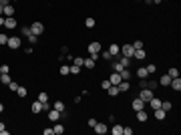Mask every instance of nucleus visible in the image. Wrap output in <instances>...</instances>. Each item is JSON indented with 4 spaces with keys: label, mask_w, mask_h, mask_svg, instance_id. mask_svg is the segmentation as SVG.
Listing matches in <instances>:
<instances>
[{
    "label": "nucleus",
    "mask_w": 181,
    "mask_h": 135,
    "mask_svg": "<svg viewBox=\"0 0 181 135\" xmlns=\"http://www.w3.org/2000/svg\"><path fill=\"white\" fill-rule=\"evenodd\" d=\"M87 51H89V54L93 57L95 61H97V57H99V53H101V42L99 41H95V42H91L87 47Z\"/></svg>",
    "instance_id": "obj_1"
},
{
    "label": "nucleus",
    "mask_w": 181,
    "mask_h": 135,
    "mask_svg": "<svg viewBox=\"0 0 181 135\" xmlns=\"http://www.w3.org/2000/svg\"><path fill=\"white\" fill-rule=\"evenodd\" d=\"M121 54L127 57V59H133V54H135L133 44H123V47H121Z\"/></svg>",
    "instance_id": "obj_2"
},
{
    "label": "nucleus",
    "mask_w": 181,
    "mask_h": 135,
    "mask_svg": "<svg viewBox=\"0 0 181 135\" xmlns=\"http://www.w3.org/2000/svg\"><path fill=\"white\" fill-rule=\"evenodd\" d=\"M30 32L40 36V34L44 32V24H42V22H32V24H30Z\"/></svg>",
    "instance_id": "obj_3"
},
{
    "label": "nucleus",
    "mask_w": 181,
    "mask_h": 135,
    "mask_svg": "<svg viewBox=\"0 0 181 135\" xmlns=\"http://www.w3.org/2000/svg\"><path fill=\"white\" fill-rule=\"evenodd\" d=\"M151 97H153V91H151V89H141L139 99H141L143 103H149V101H151Z\"/></svg>",
    "instance_id": "obj_4"
},
{
    "label": "nucleus",
    "mask_w": 181,
    "mask_h": 135,
    "mask_svg": "<svg viewBox=\"0 0 181 135\" xmlns=\"http://www.w3.org/2000/svg\"><path fill=\"white\" fill-rule=\"evenodd\" d=\"M6 47H8V48H18V47H20V38H18V36H8Z\"/></svg>",
    "instance_id": "obj_5"
},
{
    "label": "nucleus",
    "mask_w": 181,
    "mask_h": 135,
    "mask_svg": "<svg viewBox=\"0 0 181 135\" xmlns=\"http://www.w3.org/2000/svg\"><path fill=\"white\" fill-rule=\"evenodd\" d=\"M4 28H8V30L16 28V18H14V16H6V18H4Z\"/></svg>",
    "instance_id": "obj_6"
},
{
    "label": "nucleus",
    "mask_w": 181,
    "mask_h": 135,
    "mask_svg": "<svg viewBox=\"0 0 181 135\" xmlns=\"http://www.w3.org/2000/svg\"><path fill=\"white\" fill-rule=\"evenodd\" d=\"M95 131H97V133H99V135H105V133H107V131H109V127H107V125H105V123H97V125H95Z\"/></svg>",
    "instance_id": "obj_7"
},
{
    "label": "nucleus",
    "mask_w": 181,
    "mask_h": 135,
    "mask_svg": "<svg viewBox=\"0 0 181 135\" xmlns=\"http://www.w3.org/2000/svg\"><path fill=\"white\" fill-rule=\"evenodd\" d=\"M60 115H62V113H60V111H56V109H53V111H48V119H50V121H54V123H56V121H59V119H60Z\"/></svg>",
    "instance_id": "obj_8"
},
{
    "label": "nucleus",
    "mask_w": 181,
    "mask_h": 135,
    "mask_svg": "<svg viewBox=\"0 0 181 135\" xmlns=\"http://www.w3.org/2000/svg\"><path fill=\"white\" fill-rule=\"evenodd\" d=\"M109 53H111V57H119V54H121V47L113 42V44L109 47Z\"/></svg>",
    "instance_id": "obj_9"
},
{
    "label": "nucleus",
    "mask_w": 181,
    "mask_h": 135,
    "mask_svg": "<svg viewBox=\"0 0 181 135\" xmlns=\"http://www.w3.org/2000/svg\"><path fill=\"white\" fill-rule=\"evenodd\" d=\"M169 85H171V89H173V91H181V79H179V77L171 79V83H169Z\"/></svg>",
    "instance_id": "obj_10"
},
{
    "label": "nucleus",
    "mask_w": 181,
    "mask_h": 135,
    "mask_svg": "<svg viewBox=\"0 0 181 135\" xmlns=\"http://www.w3.org/2000/svg\"><path fill=\"white\" fill-rule=\"evenodd\" d=\"M153 113H155V119H159V121H163L165 119V115H167V111H163V109H153Z\"/></svg>",
    "instance_id": "obj_11"
},
{
    "label": "nucleus",
    "mask_w": 181,
    "mask_h": 135,
    "mask_svg": "<svg viewBox=\"0 0 181 135\" xmlns=\"http://www.w3.org/2000/svg\"><path fill=\"white\" fill-rule=\"evenodd\" d=\"M133 59H137V61H143V59H145V48H135Z\"/></svg>",
    "instance_id": "obj_12"
},
{
    "label": "nucleus",
    "mask_w": 181,
    "mask_h": 135,
    "mask_svg": "<svg viewBox=\"0 0 181 135\" xmlns=\"http://www.w3.org/2000/svg\"><path fill=\"white\" fill-rule=\"evenodd\" d=\"M95 65H97V61H95L93 57H89V59L83 61V67H87V69H95Z\"/></svg>",
    "instance_id": "obj_13"
},
{
    "label": "nucleus",
    "mask_w": 181,
    "mask_h": 135,
    "mask_svg": "<svg viewBox=\"0 0 181 135\" xmlns=\"http://www.w3.org/2000/svg\"><path fill=\"white\" fill-rule=\"evenodd\" d=\"M149 105H151V109H159L161 107V99L153 95V97H151V101H149Z\"/></svg>",
    "instance_id": "obj_14"
},
{
    "label": "nucleus",
    "mask_w": 181,
    "mask_h": 135,
    "mask_svg": "<svg viewBox=\"0 0 181 135\" xmlns=\"http://www.w3.org/2000/svg\"><path fill=\"white\" fill-rule=\"evenodd\" d=\"M109 83H111V85H119V83H121V75H119V73H115V71H113V75H111Z\"/></svg>",
    "instance_id": "obj_15"
},
{
    "label": "nucleus",
    "mask_w": 181,
    "mask_h": 135,
    "mask_svg": "<svg viewBox=\"0 0 181 135\" xmlns=\"http://www.w3.org/2000/svg\"><path fill=\"white\" fill-rule=\"evenodd\" d=\"M137 121H141V123L147 121V113H145V109H139V111H137Z\"/></svg>",
    "instance_id": "obj_16"
},
{
    "label": "nucleus",
    "mask_w": 181,
    "mask_h": 135,
    "mask_svg": "<svg viewBox=\"0 0 181 135\" xmlns=\"http://www.w3.org/2000/svg\"><path fill=\"white\" fill-rule=\"evenodd\" d=\"M133 109H135V111H139V109H145V103H143L139 97H137V99H133Z\"/></svg>",
    "instance_id": "obj_17"
},
{
    "label": "nucleus",
    "mask_w": 181,
    "mask_h": 135,
    "mask_svg": "<svg viewBox=\"0 0 181 135\" xmlns=\"http://www.w3.org/2000/svg\"><path fill=\"white\" fill-rule=\"evenodd\" d=\"M157 83H159L161 87H167L169 83H171V77H169V75H163V77H161V79H159Z\"/></svg>",
    "instance_id": "obj_18"
},
{
    "label": "nucleus",
    "mask_w": 181,
    "mask_h": 135,
    "mask_svg": "<svg viewBox=\"0 0 181 135\" xmlns=\"http://www.w3.org/2000/svg\"><path fill=\"white\" fill-rule=\"evenodd\" d=\"M137 77H139V79H147V77H149L147 69H145V67H139V69H137Z\"/></svg>",
    "instance_id": "obj_19"
},
{
    "label": "nucleus",
    "mask_w": 181,
    "mask_h": 135,
    "mask_svg": "<svg viewBox=\"0 0 181 135\" xmlns=\"http://www.w3.org/2000/svg\"><path fill=\"white\" fill-rule=\"evenodd\" d=\"M107 93H109V97H117V95H119V87H117V85H111V87L107 89Z\"/></svg>",
    "instance_id": "obj_20"
},
{
    "label": "nucleus",
    "mask_w": 181,
    "mask_h": 135,
    "mask_svg": "<svg viewBox=\"0 0 181 135\" xmlns=\"http://www.w3.org/2000/svg\"><path fill=\"white\" fill-rule=\"evenodd\" d=\"M117 87H119V93H125V91H129V87H131V85H129V81H121Z\"/></svg>",
    "instance_id": "obj_21"
},
{
    "label": "nucleus",
    "mask_w": 181,
    "mask_h": 135,
    "mask_svg": "<svg viewBox=\"0 0 181 135\" xmlns=\"http://www.w3.org/2000/svg\"><path fill=\"white\" fill-rule=\"evenodd\" d=\"M119 75H121V81H129V79H131V71H129V69H123Z\"/></svg>",
    "instance_id": "obj_22"
},
{
    "label": "nucleus",
    "mask_w": 181,
    "mask_h": 135,
    "mask_svg": "<svg viewBox=\"0 0 181 135\" xmlns=\"http://www.w3.org/2000/svg\"><path fill=\"white\" fill-rule=\"evenodd\" d=\"M121 59H119V65L123 69H129V61H131V59H127V57H123V54H119Z\"/></svg>",
    "instance_id": "obj_23"
},
{
    "label": "nucleus",
    "mask_w": 181,
    "mask_h": 135,
    "mask_svg": "<svg viewBox=\"0 0 181 135\" xmlns=\"http://www.w3.org/2000/svg\"><path fill=\"white\" fill-rule=\"evenodd\" d=\"M40 111H42V103L36 99V101L32 103V113H40Z\"/></svg>",
    "instance_id": "obj_24"
},
{
    "label": "nucleus",
    "mask_w": 181,
    "mask_h": 135,
    "mask_svg": "<svg viewBox=\"0 0 181 135\" xmlns=\"http://www.w3.org/2000/svg\"><path fill=\"white\" fill-rule=\"evenodd\" d=\"M111 131H113V135H123V125H119V123H115Z\"/></svg>",
    "instance_id": "obj_25"
},
{
    "label": "nucleus",
    "mask_w": 181,
    "mask_h": 135,
    "mask_svg": "<svg viewBox=\"0 0 181 135\" xmlns=\"http://www.w3.org/2000/svg\"><path fill=\"white\" fill-rule=\"evenodd\" d=\"M53 109H56V111H60V113L65 115V103H62V101H54V107Z\"/></svg>",
    "instance_id": "obj_26"
},
{
    "label": "nucleus",
    "mask_w": 181,
    "mask_h": 135,
    "mask_svg": "<svg viewBox=\"0 0 181 135\" xmlns=\"http://www.w3.org/2000/svg\"><path fill=\"white\" fill-rule=\"evenodd\" d=\"M53 133H54V135H62V133H65V127L56 123V125H54V127H53Z\"/></svg>",
    "instance_id": "obj_27"
},
{
    "label": "nucleus",
    "mask_w": 181,
    "mask_h": 135,
    "mask_svg": "<svg viewBox=\"0 0 181 135\" xmlns=\"http://www.w3.org/2000/svg\"><path fill=\"white\" fill-rule=\"evenodd\" d=\"M2 14H4V16H12V14H14V6H12V4L4 6V12H2Z\"/></svg>",
    "instance_id": "obj_28"
},
{
    "label": "nucleus",
    "mask_w": 181,
    "mask_h": 135,
    "mask_svg": "<svg viewBox=\"0 0 181 135\" xmlns=\"http://www.w3.org/2000/svg\"><path fill=\"white\" fill-rule=\"evenodd\" d=\"M10 81H12V79H10V75H8V73H2V75H0V83H4V85H8Z\"/></svg>",
    "instance_id": "obj_29"
},
{
    "label": "nucleus",
    "mask_w": 181,
    "mask_h": 135,
    "mask_svg": "<svg viewBox=\"0 0 181 135\" xmlns=\"http://www.w3.org/2000/svg\"><path fill=\"white\" fill-rule=\"evenodd\" d=\"M60 75H62V77L71 75V67H68V65H62V67H60Z\"/></svg>",
    "instance_id": "obj_30"
},
{
    "label": "nucleus",
    "mask_w": 181,
    "mask_h": 135,
    "mask_svg": "<svg viewBox=\"0 0 181 135\" xmlns=\"http://www.w3.org/2000/svg\"><path fill=\"white\" fill-rule=\"evenodd\" d=\"M171 107H173L171 101H161V109H163V111H171Z\"/></svg>",
    "instance_id": "obj_31"
},
{
    "label": "nucleus",
    "mask_w": 181,
    "mask_h": 135,
    "mask_svg": "<svg viewBox=\"0 0 181 135\" xmlns=\"http://www.w3.org/2000/svg\"><path fill=\"white\" fill-rule=\"evenodd\" d=\"M85 26H87V28H93V26H95V18H93V16L85 18Z\"/></svg>",
    "instance_id": "obj_32"
},
{
    "label": "nucleus",
    "mask_w": 181,
    "mask_h": 135,
    "mask_svg": "<svg viewBox=\"0 0 181 135\" xmlns=\"http://www.w3.org/2000/svg\"><path fill=\"white\" fill-rule=\"evenodd\" d=\"M18 87H20V85L16 81H10V83H8V89H10V91H14V93L18 91Z\"/></svg>",
    "instance_id": "obj_33"
},
{
    "label": "nucleus",
    "mask_w": 181,
    "mask_h": 135,
    "mask_svg": "<svg viewBox=\"0 0 181 135\" xmlns=\"http://www.w3.org/2000/svg\"><path fill=\"white\" fill-rule=\"evenodd\" d=\"M169 77H171V79H175V77H179V71H177V69H175V67H171V69H169Z\"/></svg>",
    "instance_id": "obj_34"
},
{
    "label": "nucleus",
    "mask_w": 181,
    "mask_h": 135,
    "mask_svg": "<svg viewBox=\"0 0 181 135\" xmlns=\"http://www.w3.org/2000/svg\"><path fill=\"white\" fill-rule=\"evenodd\" d=\"M38 101L40 103H48V95L44 93V91H42V93H38Z\"/></svg>",
    "instance_id": "obj_35"
},
{
    "label": "nucleus",
    "mask_w": 181,
    "mask_h": 135,
    "mask_svg": "<svg viewBox=\"0 0 181 135\" xmlns=\"http://www.w3.org/2000/svg\"><path fill=\"white\" fill-rule=\"evenodd\" d=\"M157 87H159V83L157 81H147V87L145 89H151V91H153V89H157Z\"/></svg>",
    "instance_id": "obj_36"
},
{
    "label": "nucleus",
    "mask_w": 181,
    "mask_h": 135,
    "mask_svg": "<svg viewBox=\"0 0 181 135\" xmlns=\"http://www.w3.org/2000/svg\"><path fill=\"white\" fill-rule=\"evenodd\" d=\"M36 41H38V36H36V34H28V42H30V44H36Z\"/></svg>",
    "instance_id": "obj_37"
},
{
    "label": "nucleus",
    "mask_w": 181,
    "mask_h": 135,
    "mask_svg": "<svg viewBox=\"0 0 181 135\" xmlns=\"http://www.w3.org/2000/svg\"><path fill=\"white\" fill-rule=\"evenodd\" d=\"M80 73V67L79 65H73V67H71V75H79Z\"/></svg>",
    "instance_id": "obj_38"
},
{
    "label": "nucleus",
    "mask_w": 181,
    "mask_h": 135,
    "mask_svg": "<svg viewBox=\"0 0 181 135\" xmlns=\"http://www.w3.org/2000/svg\"><path fill=\"white\" fill-rule=\"evenodd\" d=\"M83 61H85L83 57H77V59H73V65H79V67H83Z\"/></svg>",
    "instance_id": "obj_39"
},
{
    "label": "nucleus",
    "mask_w": 181,
    "mask_h": 135,
    "mask_svg": "<svg viewBox=\"0 0 181 135\" xmlns=\"http://www.w3.org/2000/svg\"><path fill=\"white\" fill-rule=\"evenodd\" d=\"M145 69H147V73H149V75H153L155 71H157V67H155V65H147Z\"/></svg>",
    "instance_id": "obj_40"
},
{
    "label": "nucleus",
    "mask_w": 181,
    "mask_h": 135,
    "mask_svg": "<svg viewBox=\"0 0 181 135\" xmlns=\"http://www.w3.org/2000/svg\"><path fill=\"white\" fill-rule=\"evenodd\" d=\"M6 42H8V36L4 32H0V44H6Z\"/></svg>",
    "instance_id": "obj_41"
},
{
    "label": "nucleus",
    "mask_w": 181,
    "mask_h": 135,
    "mask_svg": "<svg viewBox=\"0 0 181 135\" xmlns=\"http://www.w3.org/2000/svg\"><path fill=\"white\" fill-rule=\"evenodd\" d=\"M0 135H8V129L4 127V123L0 121Z\"/></svg>",
    "instance_id": "obj_42"
},
{
    "label": "nucleus",
    "mask_w": 181,
    "mask_h": 135,
    "mask_svg": "<svg viewBox=\"0 0 181 135\" xmlns=\"http://www.w3.org/2000/svg\"><path fill=\"white\" fill-rule=\"evenodd\" d=\"M99 54L105 59V61H109V59H111V53H109V51H103V53H99Z\"/></svg>",
    "instance_id": "obj_43"
},
{
    "label": "nucleus",
    "mask_w": 181,
    "mask_h": 135,
    "mask_svg": "<svg viewBox=\"0 0 181 135\" xmlns=\"http://www.w3.org/2000/svg\"><path fill=\"white\" fill-rule=\"evenodd\" d=\"M16 93H18V97H26V89H24V87H18V91H16Z\"/></svg>",
    "instance_id": "obj_44"
},
{
    "label": "nucleus",
    "mask_w": 181,
    "mask_h": 135,
    "mask_svg": "<svg viewBox=\"0 0 181 135\" xmlns=\"http://www.w3.org/2000/svg\"><path fill=\"white\" fill-rule=\"evenodd\" d=\"M113 71H115V73H121V71H123V67H121L119 63H115V65H113Z\"/></svg>",
    "instance_id": "obj_45"
},
{
    "label": "nucleus",
    "mask_w": 181,
    "mask_h": 135,
    "mask_svg": "<svg viewBox=\"0 0 181 135\" xmlns=\"http://www.w3.org/2000/svg\"><path fill=\"white\" fill-rule=\"evenodd\" d=\"M123 135H133V129L131 127H123Z\"/></svg>",
    "instance_id": "obj_46"
},
{
    "label": "nucleus",
    "mask_w": 181,
    "mask_h": 135,
    "mask_svg": "<svg viewBox=\"0 0 181 135\" xmlns=\"http://www.w3.org/2000/svg\"><path fill=\"white\" fill-rule=\"evenodd\" d=\"M8 71H10L8 65H0V73H8Z\"/></svg>",
    "instance_id": "obj_47"
},
{
    "label": "nucleus",
    "mask_w": 181,
    "mask_h": 135,
    "mask_svg": "<svg viewBox=\"0 0 181 135\" xmlns=\"http://www.w3.org/2000/svg\"><path fill=\"white\" fill-rule=\"evenodd\" d=\"M109 87H111V83H109V81H103V83H101V89H105V91H107Z\"/></svg>",
    "instance_id": "obj_48"
},
{
    "label": "nucleus",
    "mask_w": 181,
    "mask_h": 135,
    "mask_svg": "<svg viewBox=\"0 0 181 135\" xmlns=\"http://www.w3.org/2000/svg\"><path fill=\"white\" fill-rule=\"evenodd\" d=\"M22 34L28 36V34H30V26H22Z\"/></svg>",
    "instance_id": "obj_49"
},
{
    "label": "nucleus",
    "mask_w": 181,
    "mask_h": 135,
    "mask_svg": "<svg viewBox=\"0 0 181 135\" xmlns=\"http://www.w3.org/2000/svg\"><path fill=\"white\" fill-rule=\"evenodd\" d=\"M133 48H143V42H141V41H135L133 42Z\"/></svg>",
    "instance_id": "obj_50"
},
{
    "label": "nucleus",
    "mask_w": 181,
    "mask_h": 135,
    "mask_svg": "<svg viewBox=\"0 0 181 135\" xmlns=\"http://www.w3.org/2000/svg\"><path fill=\"white\" fill-rule=\"evenodd\" d=\"M139 85H141V89H145V87H147V79H141Z\"/></svg>",
    "instance_id": "obj_51"
},
{
    "label": "nucleus",
    "mask_w": 181,
    "mask_h": 135,
    "mask_svg": "<svg viewBox=\"0 0 181 135\" xmlns=\"http://www.w3.org/2000/svg\"><path fill=\"white\" fill-rule=\"evenodd\" d=\"M0 4H2V6H8V4H10V0H0Z\"/></svg>",
    "instance_id": "obj_52"
},
{
    "label": "nucleus",
    "mask_w": 181,
    "mask_h": 135,
    "mask_svg": "<svg viewBox=\"0 0 181 135\" xmlns=\"http://www.w3.org/2000/svg\"><path fill=\"white\" fill-rule=\"evenodd\" d=\"M0 26H4V16H0Z\"/></svg>",
    "instance_id": "obj_53"
},
{
    "label": "nucleus",
    "mask_w": 181,
    "mask_h": 135,
    "mask_svg": "<svg viewBox=\"0 0 181 135\" xmlns=\"http://www.w3.org/2000/svg\"><path fill=\"white\" fill-rule=\"evenodd\" d=\"M2 12H4V6L0 4V16H4V14H2Z\"/></svg>",
    "instance_id": "obj_54"
},
{
    "label": "nucleus",
    "mask_w": 181,
    "mask_h": 135,
    "mask_svg": "<svg viewBox=\"0 0 181 135\" xmlns=\"http://www.w3.org/2000/svg\"><path fill=\"white\" fill-rule=\"evenodd\" d=\"M2 111H4V105H2V103H0V113H2Z\"/></svg>",
    "instance_id": "obj_55"
},
{
    "label": "nucleus",
    "mask_w": 181,
    "mask_h": 135,
    "mask_svg": "<svg viewBox=\"0 0 181 135\" xmlns=\"http://www.w3.org/2000/svg\"><path fill=\"white\" fill-rule=\"evenodd\" d=\"M14 2H16V0H14Z\"/></svg>",
    "instance_id": "obj_56"
},
{
    "label": "nucleus",
    "mask_w": 181,
    "mask_h": 135,
    "mask_svg": "<svg viewBox=\"0 0 181 135\" xmlns=\"http://www.w3.org/2000/svg\"><path fill=\"white\" fill-rule=\"evenodd\" d=\"M161 2H163V0H161Z\"/></svg>",
    "instance_id": "obj_57"
},
{
    "label": "nucleus",
    "mask_w": 181,
    "mask_h": 135,
    "mask_svg": "<svg viewBox=\"0 0 181 135\" xmlns=\"http://www.w3.org/2000/svg\"><path fill=\"white\" fill-rule=\"evenodd\" d=\"M0 75H2V73H0Z\"/></svg>",
    "instance_id": "obj_58"
}]
</instances>
